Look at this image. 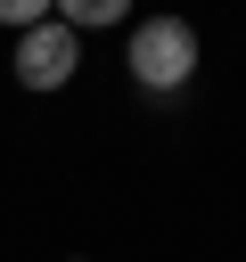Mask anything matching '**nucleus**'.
Segmentation results:
<instances>
[{
  "instance_id": "obj_1",
  "label": "nucleus",
  "mask_w": 246,
  "mask_h": 262,
  "mask_svg": "<svg viewBox=\"0 0 246 262\" xmlns=\"http://www.w3.org/2000/svg\"><path fill=\"white\" fill-rule=\"evenodd\" d=\"M197 25L189 16H139L131 33H123V66H131V82L148 90V98H172V90H189V74H197Z\"/></svg>"
},
{
  "instance_id": "obj_2",
  "label": "nucleus",
  "mask_w": 246,
  "mask_h": 262,
  "mask_svg": "<svg viewBox=\"0 0 246 262\" xmlns=\"http://www.w3.org/2000/svg\"><path fill=\"white\" fill-rule=\"evenodd\" d=\"M8 66H16V90H41V98H49V90L74 82V66H82V33L57 25V16H41V25L16 33V57H8Z\"/></svg>"
},
{
  "instance_id": "obj_3",
  "label": "nucleus",
  "mask_w": 246,
  "mask_h": 262,
  "mask_svg": "<svg viewBox=\"0 0 246 262\" xmlns=\"http://www.w3.org/2000/svg\"><path fill=\"white\" fill-rule=\"evenodd\" d=\"M49 16L74 33H107V25H131V0H57Z\"/></svg>"
},
{
  "instance_id": "obj_4",
  "label": "nucleus",
  "mask_w": 246,
  "mask_h": 262,
  "mask_svg": "<svg viewBox=\"0 0 246 262\" xmlns=\"http://www.w3.org/2000/svg\"><path fill=\"white\" fill-rule=\"evenodd\" d=\"M49 8H57V0H0V25H8V33H25V25H41Z\"/></svg>"
},
{
  "instance_id": "obj_5",
  "label": "nucleus",
  "mask_w": 246,
  "mask_h": 262,
  "mask_svg": "<svg viewBox=\"0 0 246 262\" xmlns=\"http://www.w3.org/2000/svg\"><path fill=\"white\" fill-rule=\"evenodd\" d=\"M74 262H82V254H74Z\"/></svg>"
}]
</instances>
